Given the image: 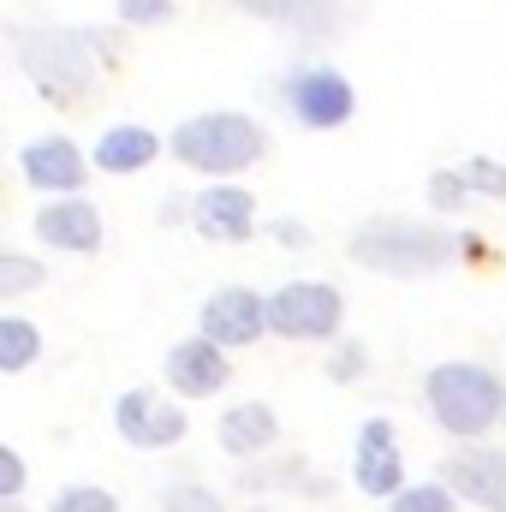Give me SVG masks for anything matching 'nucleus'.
Wrapping results in <instances>:
<instances>
[{
	"mask_svg": "<svg viewBox=\"0 0 506 512\" xmlns=\"http://www.w3.org/2000/svg\"><path fill=\"white\" fill-rule=\"evenodd\" d=\"M24 495V459L18 447H0V501H18Z\"/></svg>",
	"mask_w": 506,
	"mask_h": 512,
	"instance_id": "obj_27",
	"label": "nucleus"
},
{
	"mask_svg": "<svg viewBox=\"0 0 506 512\" xmlns=\"http://www.w3.org/2000/svg\"><path fill=\"white\" fill-rule=\"evenodd\" d=\"M54 512H120V501L108 495V489H60V501H54Z\"/></svg>",
	"mask_w": 506,
	"mask_h": 512,
	"instance_id": "obj_25",
	"label": "nucleus"
},
{
	"mask_svg": "<svg viewBox=\"0 0 506 512\" xmlns=\"http://www.w3.org/2000/svg\"><path fill=\"white\" fill-rule=\"evenodd\" d=\"M161 155V137L149 126H114L96 137V167L102 173H114V179H126V173H143L149 161Z\"/></svg>",
	"mask_w": 506,
	"mask_h": 512,
	"instance_id": "obj_17",
	"label": "nucleus"
},
{
	"mask_svg": "<svg viewBox=\"0 0 506 512\" xmlns=\"http://www.w3.org/2000/svg\"><path fill=\"white\" fill-rule=\"evenodd\" d=\"M239 6L268 18V24H280V30H292V36H304V42H328V36L346 30L340 0H239Z\"/></svg>",
	"mask_w": 506,
	"mask_h": 512,
	"instance_id": "obj_15",
	"label": "nucleus"
},
{
	"mask_svg": "<svg viewBox=\"0 0 506 512\" xmlns=\"http://www.w3.org/2000/svg\"><path fill=\"white\" fill-rule=\"evenodd\" d=\"M36 352H42V334H36L24 316H0V370L18 376V370L36 364Z\"/></svg>",
	"mask_w": 506,
	"mask_h": 512,
	"instance_id": "obj_18",
	"label": "nucleus"
},
{
	"mask_svg": "<svg viewBox=\"0 0 506 512\" xmlns=\"http://www.w3.org/2000/svg\"><path fill=\"white\" fill-rule=\"evenodd\" d=\"M0 512H24V501H0Z\"/></svg>",
	"mask_w": 506,
	"mask_h": 512,
	"instance_id": "obj_30",
	"label": "nucleus"
},
{
	"mask_svg": "<svg viewBox=\"0 0 506 512\" xmlns=\"http://www.w3.org/2000/svg\"><path fill=\"white\" fill-rule=\"evenodd\" d=\"M280 102H286V114L298 126H310V131H340L358 114V90L334 66H292L280 78Z\"/></svg>",
	"mask_w": 506,
	"mask_h": 512,
	"instance_id": "obj_6",
	"label": "nucleus"
},
{
	"mask_svg": "<svg viewBox=\"0 0 506 512\" xmlns=\"http://www.w3.org/2000/svg\"><path fill=\"white\" fill-rule=\"evenodd\" d=\"M114 429H120L126 447L161 453V447H179V435H185V411L167 405V399H155L149 387H131V393H120V405H114Z\"/></svg>",
	"mask_w": 506,
	"mask_h": 512,
	"instance_id": "obj_9",
	"label": "nucleus"
},
{
	"mask_svg": "<svg viewBox=\"0 0 506 512\" xmlns=\"http://www.w3.org/2000/svg\"><path fill=\"white\" fill-rule=\"evenodd\" d=\"M161 507H167V512H227V507H221V495H215V489H203V483H173V489L161 495Z\"/></svg>",
	"mask_w": 506,
	"mask_h": 512,
	"instance_id": "obj_23",
	"label": "nucleus"
},
{
	"mask_svg": "<svg viewBox=\"0 0 506 512\" xmlns=\"http://www.w3.org/2000/svg\"><path fill=\"white\" fill-rule=\"evenodd\" d=\"M429 209H441V215H453V209H465V197H471V185H465V173L459 167H441V173H429Z\"/></svg>",
	"mask_w": 506,
	"mask_h": 512,
	"instance_id": "obj_21",
	"label": "nucleus"
},
{
	"mask_svg": "<svg viewBox=\"0 0 506 512\" xmlns=\"http://www.w3.org/2000/svg\"><path fill=\"white\" fill-rule=\"evenodd\" d=\"M251 512H268V507H251Z\"/></svg>",
	"mask_w": 506,
	"mask_h": 512,
	"instance_id": "obj_31",
	"label": "nucleus"
},
{
	"mask_svg": "<svg viewBox=\"0 0 506 512\" xmlns=\"http://www.w3.org/2000/svg\"><path fill=\"white\" fill-rule=\"evenodd\" d=\"M167 149H173V161H185L191 173H209L215 185H227L233 173H245V167L262 161L268 137H262V126H256L251 114H227V108H215V114H197V120L173 126Z\"/></svg>",
	"mask_w": 506,
	"mask_h": 512,
	"instance_id": "obj_4",
	"label": "nucleus"
},
{
	"mask_svg": "<svg viewBox=\"0 0 506 512\" xmlns=\"http://www.w3.org/2000/svg\"><path fill=\"white\" fill-rule=\"evenodd\" d=\"M268 233H274L280 245H292V251H304V245H310V227H304V221H286V215H280Z\"/></svg>",
	"mask_w": 506,
	"mask_h": 512,
	"instance_id": "obj_28",
	"label": "nucleus"
},
{
	"mask_svg": "<svg viewBox=\"0 0 506 512\" xmlns=\"http://www.w3.org/2000/svg\"><path fill=\"white\" fill-rule=\"evenodd\" d=\"M423 399L453 441H483L506 417V387L489 364H435L423 376Z\"/></svg>",
	"mask_w": 506,
	"mask_h": 512,
	"instance_id": "obj_3",
	"label": "nucleus"
},
{
	"mask_svg": "<svg viewBox=\"0 0 506 512\" xmlns=\"http://www.w3.org/2000/svg\"><path fill=\"white\" fill-rule=\"evenodd\" d=\"M459 251V233H447L441 221H423V215H370L352 227L346 256L370 274H393V280H423V274H441Z\"/></svg>",
	"mask_w": 506,
	"mask_h": 512,
	"instance_id": "obj_1",
	"label": "nucleus"
},
{
	"mask_svg": "<svg viewBox=\"0 0 506 512\" xmlns=\"http://www.w3.org/2000/svg\"><path fill=\"white\" fill-rule=\"evenodd\" d=\"M18 173H24L30 191H42L54 203V197H78V185L90 179V161L72 137H36V143L18 149Z\"/></svg>",
	"mask_w": 506,
	"mask_h": 512,
	"instance_id": "obj_8",
	"label": "nucleus"
},
{
	"mask_svg": "<svg viewBox=\"0 0 506 512\" xmlns=\"http://www.w3.org/2000/svg\"><path fill=\"white\" fill-rule=\"evenodd\" d=\"M36 239L66 256H96L102 251V215L84 197H54L36 209Z\"/></svg>",
	"mask_w": 506,
	"mask_h": 512,
	"instance_id": "obj_12",
	"label": "nucleus"
},
{
	"mask_svg": "<svg viewBox=\"0 0 506 512\" xmlns=\"http://www.w3.org/2000/svg\"><path fill=\"white\" fill-rule=\"evenodd\" d=\"M352 477H358V489H364V495H376V501H381V495H387V501H399V495H405V459H399V447H393V423H387V417H364Z\"/></svg>",
	"mask_w": 506,
	"mask_h": 512,
	"instance_id": "obj_10",
	"label": "nucleus"
},
{
	"mask_svg": "<svg viewBox=\"0 0 506 512\" xmlns=\"http://www.w3.org/2000/svg\"><path fill=\"white\" fill-rule=\"evenodd\" d=\"M197 233L203 239H215V245H245L256 233V197L245 185H209L203 197H197Z\"/></svg>",
	"mask_w": 506,
	"mask_h": 512,
	"instance_id": "obj_14",
	"label": "nucleus"
},
{
	"mask_svg": "<svg viewBox=\"0 0 506 512\" xmlns=\"http://www.w3.org/2000/svg\"><path fill=\"white\" fill-rule=\"evenodd\" d=\"M441 483L483 512H506V453L501 447H477V453H453L441 465Z\"/></svg>",
	"mask_w": 506,
	"mask_h": 512,
	"instance_id": "obj_13",
	"label": "nucleus"
},
{
	"mask_svg": "<svg viewBox=\"0 0 506 512\" xmlns=\"http://www.w3.org/2000/svg\"><path fill=\"white\" fill-rule=\"evenodd\" d=\"M346 322V298L328 280H286L268 292V334L280 340H334Z\"/></svg>",
	"mask_w": 506,
	"mask_h": 512,
	"instance_id": "obj_5",
	"label": "nucleus"
},
{
	"mask_svg": "<svg viewBox=\"0 0 506 512\" xmlns=\"http://www.w3.org/2000/svg\"><path fill=\"white\" fill-rule=\"evenodd\" d=\"M30 286H42V262L24 251H0V298H18Z\"/></svg>",
	"mask_w": 506,
	"mask_h": 512,
	"instance_id": "obj_19",
	"label": "nucleus"
},
{
	"mask_svg": "<svg viewBox=\"0 0 506 512\" xmlns=\"http://www.w3.org/2000/svg\"><path fill=\"white\" fill-rule=\"evenodd\" d=\"M268 334V298L251 286H221L203 304V340H215L221 352H245Z\"/></svg>",
	"mask_w": 506,
	"mask_h": 512,
	"instance_id": "obj_7",
	"label": "nucleus"
},
{
	"mask_svg": "<svg viewBox=\"0 0 506 512\" xmlns=\"http://www.w3.org/2000/svg\"><path fill=\"white\" fill-rule=\"evenodd\" d=\"M185 215H197V197H167V203H161V221H167V227H179Z\"/></svg>",
	"mask_w": 506,
	"mask_h": 512,
	"instance_id": "obj_29",
	"label": "nucleus"
},
{
	"mask_svg": "<svg viewBox=\"0 0 506 512\" xmlns=\"http://www.w3.org/2000/svg\"><path fill=\"white\" fill-rule=\"evenodd\" d=\"M459 173H465V185H471L477 197H501L506 203V167L495 161V155H471Z\"/></svg>",
	"mask_w": 506,
	"mask_h": 512,
	"instance_id": "obj_22",
	"label": "nucleus"
},
{
	"mask_svg": "<svg viewBox=\"0 0 506 512\" xmlns=\"http://www.w3.org/2000/svg\"><path fill=\"white\" fill-rule=\"evenodd\" d=\"M215 435H221V447H227L233 459H256V453H268V447L280 441V417H274V405H262V399H239L233 411H221Z\"/></svg>",
	"mask_w": 506,
	"mask_h": 512,
	"instance_id": "obj_16",
	"label": "nucleus"
},
{
	"mask_svg": "<svg viewBox=\"0 0 506 512\" xmlns=\"http://www.w3.org/2000/svg\"><path fill=\"white\" fill-rule=\"evenodd\" d=\"M114 12L126 24H167L173 18V0H114Z\"/></svg>",
	"mask_w": 506,
	"mask_h": 512,
	"instance_id": "obj_26",
	"label": "nucleus"
},
{
	"mask_svg": "<svg viewBox=\"0 0 506 512\" xmlns=\"http://www.w3.org/2000/svg\"><path fill=\"white\" fill-rule=\"evenodd\" d=\"M233 382V358L215 346V340H179L173 352H167V387L179 393V399H209V393H221V387Z\"/></svg>",
	"mask_w": 506,
	"mask_h": 512,
	"instance_id": "obj_11",
	"label": "nucleus"
},
{
	"mask_svg": "<svg viewBox=\"0 0 506 512\" xmlns=\"http://www.w3.org/2000/svg\"><path fill=\"white\" fill-rule=\"evenodd\" d=\"M6 42L24 66V78L54 102V108H78L96 84V48L90 30H60V24H6Z\"/></svg>",
	"mask_w": 506,
	"mask_h": 512,
	"instance_id": "obj_2",
	"label": "nucleus"
},
{
	"mask_svg": "<svg viewBox=\"0 0 506 512\" xmlns=\"http://www.w3.org/2000/svg\"><path fill=\"white\" fill-rule=\"evenodd\" d=\"M364 370H370V346L340 340V346H334V358H328V376H334V382H358Z\"/></svg>",
	"mask_w": 506,
	"mask_h": 512,
	"instance_id": "obj_24",
	"label": "nucleus"
},
{
	"mask_svg": "<svg viewBox=\"0 0 506 512\" xmlns=\"http://www.w3.org/2000/svg\"><path fill=\"white\" fill-rule=\"evenodd\" d=\"M453 507H459V495L447 483H417L399 501H387V512H453Z\"/></svg>",
	"mask_w": 506,
	"mask_h": 512,
	"instance_id": "obj_20",
	"label": "nucleus"
}]
</instances>
